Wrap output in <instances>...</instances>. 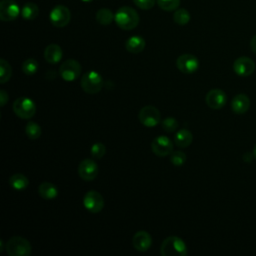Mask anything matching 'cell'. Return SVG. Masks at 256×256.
Instances as JSON below:
<instances>
[{"instance_id":"cell-1","label":"cell","mask_w":256,"mask_h":256,"mask_svg":"<svg viewBox=\"0 0 256 256\" xmlns=\"http://www.w3.org/2000/svg\"><path fill=\"white\" fill-rule=\"evenodd\" d=\"M114 21L121 29L132 30L139 23V15L135 9L129 6H123L116 11Z\"/></svg>"},{"instance_id":"cell-2","label":"cell","mask_w":256,"mask_h":256,"mask_svg":"<svg viewBox=\"0 0 256 256\" xmlns=\"http://www.w3.org/2000/svg\"><path fill=\"white\" fill-rule=\"evenodd\" d=\"M160 253L162 256H186L188 252L187 246L181 238L169 236L163 240Z\"/></svg>"},{"instance_id":"cell-3","label":"cell","mask_w":256,"mask_h":256,"mask_svg":"<svg viewBox=\"0 0 256 256\" xmlns=\"http://www.w3.org/2000/svg\"><path fill=\"white\" fill-rule=\"evenodd\" d=\"M5 250L10 256H29L32 251V246L27 239L14 236L6 242Z\"/></svg>"},{"instance_id":"cell-4","label":"cell","mask_w":256,"mask_h":256,"mask_svg":"<svg viewBox=\"0 0 256 256\" xmlns=\"http://www.w3.org/2000/svg\"><path fill=\"white\" fill-rule=\"evenodd\" d=\"M81 87L84 92L88 94H96L103 88V78L96 71H88L82 75L80 80Z\"/></svg>"},{"instance_id":"cell-5","label":"cell","mask_w":256,"mask_h":256,"mask_svg":"<svg viewBox=\"0 0 256 256\" xmlns=\"http://www.w3.org/2000/svg\"><path fill=\"white\" fill-rule=\"evenodd\" d=\"M13 112L21 119H31L36 112V105L34 101L28 97L22 96L13 102Z\"/></svg>"},{"instance_id":"cell-6","label":"cell","mask_w":256,"mask_h":256,"mask_svg":"<svg viewBox=\"0 0 256 256\" xmlns=\"http://www.w3.org/2000/svg\"><path fill=\"white\" fill-rule=\"evenodd\" d=\"M81 70V65L77 60L67 59L60 65L59 74L63 80L67 82H73L79 78Z\"/></svg>"},{"instance_id":"cell-7","label":"cell","mask_w":256,"mask_h":256,"mask_svg":"<svg viewBox=\"0 0 256 256\" xmlns=\"http://www.w3.org/2000/svg\"><path fill=\"white\" fill-rule=\"evenodd\" d=\"M138 118L142 125H144L145 127L151 128V127L157 126L160 123L161 114L156 107L152 105H147L140 109Z\"/></svg>"},{"instance_id":"cell-8","label":"cell","mask_w":256,"mask_h":256,"mask_svg":"<svg viewBox=\"0 0 256 256\" xmlns=\"http://www.w3.org/2000/svg\"><path fill=\"white\" fill-rule=\"evenodd\" d=\"M71 19L70 10L64 5L55 6L49 14V20L51 24L55 27L61 28L66 26Z\"/></svg>"},{"instance_id":"cell-9","label":"cell","mask_w":256,"mask_h":256,"mask_svg":"<svg viewBox=\"0 0 256 256\" xmlns=\"http://www.w3.org/2000/svg\"><path fill=\"white\" fill-rule=\"evenodd\" d=\"M83 205L89 212L98 213L104 208V198L99 192L90 190L84 195Z\"/></svg>"},{"instance_id":"cell-10","label":"cell","mask_w":256,"mask_h":256,"mask_svg":"<svg viewBox=\"0 0 256 256\" xmlns=\"http://www.w3.org/2000/svg\"><path fill=\"white\" fill-rule=\"evenodd\" d=\"M153 153L159 157H165L173 152V143L165 135L157 136L151 143Z\"/></svg>"},{"instance_id":"cell-11","label":"cell","mask_w":256,"mask_h":256,"mask_svg":"<svg viewBox=\"0 0 256 256\" xmlns=\"http://www.w3.org/2000/svg\"><path fill=\"white\" fill-rule=\"evenodd\" d=\"M176 66L184 74H192L199 68V60L192 54H182L176 60Z\"/></svg>"},{"instance_id":"cell-12","label":"cell","mask_w":256,"mask_h":256,"mask_svg":"<svg viewBox=\"0 0 256 256\" xmlns=\"http://www.w3.org/2000/svg\"><path fill=\"white\" fill-rule=\"evenodd\" d=\"M19 14H21V10L14 0H2L0 2V19L2 21H13Z\"/></svg>"},{"instance_id":"cell-13","label":"cell","mask_w":256,"mask_h":256,"mask_svg":"<svg viewBox=\"0 0 256 256\" xmlns=\"http://www.w3.org/2000/svg\"><path fill=\"white\" fill-rule=\"evenodd\" d=\"M98 174V165L92 159H84L78 166V175L85 181H92Z\"/></svg>"},{"instance_id":"cell-14","label":"cell","mask_w":256,"mask_h":256,"mask_svg":"<svg viewBox=\"0 0 256 256\" xmlns=\"http://www.w3.org/2000/svg\"><path fill=\"white\" fill-rule=\"evenodd\" d=\"M205 102L208 107L217 110L225 106L227 102V95L221 89H212L206 94Z\"/></svg>"},{"instance_id":"cell-15","label":"cell","mask_w":256,"mask_h":256,"mask_svg":"<svg viewBox=\"0 0 256 256\" xmlns=\"http://www.w3.org/2000/svg\"><path fill=\"white\" fill-rule=\"evenodd\" d=\"M233 70L237 75L246 77V76L251 75L254 72L255 63L251 58L241 56L234 61Z\"/></svg>"},{"instance_id":"cell-16","label":"cell","mask_w":256,"mask_h":256,"mask_svg":"<svg viewBox=\"0 0 256 256\" xmlns=\"http://www.w3.org/2000/svg\"><path fill=\"white\" fill-rule=\"evenodd\" d=\"M132 244L137 251L145 252L152 245V237L146 231H143V230L138 231L134 234L132 238Z\"/></svg>"},{"instance_id":"cell-17","label":"cell","mask_w":256,"mask_h":256,"mask_svg":"<svg viewBox=\"0 0 256 256\" xmlns=\"http://www.w3.org/2000/svg\"><path fill=\"white\" fill-rule=\"evenodd\" d=\"M231 108L236 114H244L250 108V99L245 94H238L232 99Z\"/></svg>"},{"instance_id":"cell-18","label":"cell","mask_w":256,"mask_h":256,"mask_svg":"<svg viewBox=\"0 0 256 256\" xmlns=\"http://www.w3.org/2000/svg\"><path fill=\"white\" fill-rule=\"evenodd\" d=\"M63 51L57 44H50L44 50V58L49 64H57L61 61Z\"/></svg>"},{"instance_id":"cell-19","label":"cell","mask_w":256,"mask_h":256,"mask_svg":"<svg viewBox=\"0 0 256 256\" xmlns=\"http://www.w3.org/2000/svg\"><path fill=\"white\" fill-rule=\"evenodd\" d=\"M145 45H146V42H145L144 38H142L141 36H138V35L129 37L125 42L126 50L133 54H137V53H140L141 51H143L145 48Z\"/></svg>"},{"instance_id":"cell-20","label":"cell","mask_w":256,"mask_h":256,"mask_svg":"<svg viewBox=\"0 0 256 256\" xmlns=\"http://www.w3.org/2000/svg\"><path fill=\"white\" fill-rule=\"evenodd\" d=\"M38 194L45 200H53L58 196V189L53 183L43 182L38 186Z\"/></svg>"},{"instance_id":"cell-21","label":"cell","mask_w":256,"mask_h":256,"mask_svg":"<svg viewBox=\"0 0 256 256\" xmlns=\"http://www.w3.org/2000/svg\"><path fill=\"white\" fill-rule=\"evenodd\" d=\"M175 144L180 148L188 147L193 141V135L188 129H180L176 132L174 137Z\"/></svg>"},{"instance_id":"cell-22","label":"cell","mask_w":256,"mask_h":256,"mask_svg":"<svg viewBox=\"0 0 256 256\" xmlns=\"http://www.w3.org/2000/svg\"><path fill=\"white\" fill-rule=\"evenodd\" d=\"M9 184L11 185V187L15 190L21 191L24 190L28 187L29 185V180L28 178L21 173H16L13 174L10 178H9Z\"/></svg>"},{"instance_id":"cell-23","label":"cell","mask_w":256,"mask_h":256,"mask_svg":"<svg viewBox=\"0 0 256 256\" xmlns=\"http://www.w3.org/2000/svg\"><path fill=\"white\" fill-rule=\"evenodd\" d=\"M39 14L38 6L33 2H27L21 8V16L25 20H34Z\"/></svg>"},{"instance_id":"cell-24","label":"cell","mask_w":256,"mask_h":256,"mask_svg":"<svg viewBox=\"0 0 256 256\" xmlns=\"http://www.w3.org/2000/svg\"><path fill=\"white\" fill-rule=\"evenodd\" d=\"M96 21L101 25H109L113 20L115 15L108 8H101L96 13Z\"/></svg>"},{"instance_id":"cell-25","label":"cell","mask_w":256,"mask_h":256,"mask_svg":"<svg viewBox=\"0 0 256 256\" xmlns=\"http://www.w3.org/2000/svg\"><path fill=\"white\" fill-rule=\"evenodd\" d=\"M12 75V69L10 64L4 60L0 59V83L4 84L8 82Z\"/></svg>"},{"instance_id":"cell-26","label":"cell","mask_w":256,"mask_h":256,"mask_svg":"<svg viewBox=\"0 0 256 256\" xmlns=\"http://www.w3.org/2000/svg\"><path fill=\"white\" fill-rule=\"evenodd\" d=\"M190 18H191L190 13L188 12V10L184 8L175 10L173 14V20L178 25H186L190 21Z\"/></svg>"},{"instance_id":"cell-27","label":"cell","mask_w":256,"mask_h":256,"mask_svg":"<svg viewBox=\"0 0 256 256\" xmlns=\"http://www.w3.org/2000/svg\"><path fill=\"white\" fill-rule=\"evenodd\" d=\"M25 133L26 135L28 136L29 139H32V140H35V139H38L40 136H41V127L35 123V122H32V121H29L27 124H26V127H25Z\"/></svg>"},{"instance_id":"cell-28","label":"cell","mask_w":256,"mask_h":256,"mask_svg":"<svg viewBox=\"0 0 256 256\" xmlns=\"http://www.w3.org/2000/svg\"><path fill=\"white\" fill-rule=\"evenodd\" d=\"M39 69L38 62L33 58H28L22 63V71L26 75H34Z\"/></svg>"},{"instance_id":"cell-29","label":"cell","mask_w":256,"mask_h":256,"mask_svg":"<svg viewBox=\"0 0 256 256\" xmlns=\"http://www.w3.org/2000/svg\"><path fill=\"white\" fill-rule=\"evenodd\" d=\"M90 152H91V155L94 159H101L106 153V147L103 143L96 142L92 145V147L90 149Z\"/></svg>"},{"instance_id":"cell-30","label":"cell","mask_w":256,"mask_h":256,"mask_svg":"<svg viewBox=\"0 0 256 256\" xmlns=\"http://www.w3.org/2000/svg\"><path fill=\"white\" fill-rule=\"evenodd\" d=\"M157 4L164 11H174L178 8L180 0H157Z\"/></svg>"},{"instance_id":"cell-31","label":"cell","mask_w":256,"mask_h":256,"mask_svg":"<svg viewBox=\"0 0 256 256\" xmlns=\"http://www.w3.org/2000/svg\"><path fill=\"white\" fill-rule=\"evenodd\" d=\"M170 162L177 167L182 166L186 162V155L182 151H173L170 154Z\"/></svg>"},{"instance_id":"cell-32","label":"cell","mask_w":256,"mask_h":256,"mask_svg":"<svg viewBox=\"0 0 256 256\" xmlns=\"http://www.w3.org/2000/svg\"><path fill=\"white\" fill-rule=\"evenodd\" d=\"M161 125L162 128L166 131V132H174L177 130L178 128V121L173 118V117H167L164 120L161 121Z\"/></svg>"},{"instance_id":"cell-33","label":"cell","mask_w":256,"mask_h":256,"mask_svg":"<svg viewBox=\"0 0 256 256\" xmlns=\"http://www.w3.org/2000/svg\"><path fill=\"white\" fill-rule=\"evenodd\" d=\"M156 1L157 0H133V2L136 4V6L143 10L151 9L154 6Z\"/></svg>"},{"instance_id":"cell-34","label":"cell","mask_w":256,"mask_h":256,"mask_svg":"<svg viewBox=\"0 0 256 256\" xmlns=\"http://www.w3.org/2000/svg\"><path fill=\"white\" fill-rule=\"evenodd\" d=\"M8 93L5 91V90H1L0 91V106L1 107H3V106H5V104L7 103V101H8Z\"/></svg>"},{"instance_id":"cell-35","label":"cell","mask_w":256,"mask_h":256,"mask_svg":"<svg viewBox=\"0 0 256 256\" xmlns=\"http://www.w3.org/2000/svg\"><path fill=\"white\" fill-rule=\"evenodd\" d=\"M250 48H251L252 52L256 54V35L253 36L250 40Z\"/></svg>"},{"instance_id":"cell-36","label":"cell","mask_w":256,"mask_h":256,"mask_svg":"<svg viewBox=\"0 0 256 256\" xmlns=\"http://www.w3.org/2000/svg\"><path fill=\"white\" fill-rule=\"evenodd\" d=\"M4 248H5V246L3 244V240H0V252H2Z\"/></svg>"},{"instance_id":"cell-37","label":"cell","mask_w":256,"mask_h":256,"mask_svg":"<svg viewBox=\"0 0 256 256\" xmlns=\"http://www.w3.org/2000/svg\"><path fill=\"white\" fill-rule=\"evenodd\" d=\"M253 155H254V157L256 158V144H255V146H254V148H253Z\"/></svg>"},{"instance_id":"cell-38","label":"cell","mask_w":256,"mask_h":256,"mask_svg":"<svg viewBox=\"0 0 256 256\" xmlns=\"http://www.w3.org/2000/svg\"><path fill=\"white\" fill-rule=\"evenodd\" d=\"M81 1H83V2H91L93 0H81Z\"/></svg>"}]
</instances>
